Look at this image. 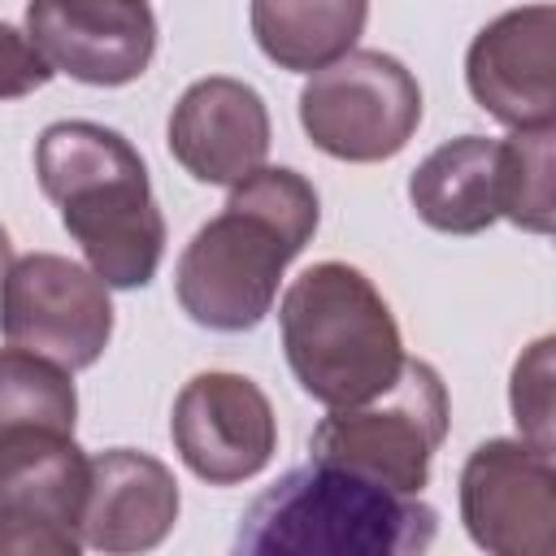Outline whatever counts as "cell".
Returning a JSON list of instances; mask_svg holds the SVG:
<instances>
[{"label":"cell","instance_id":"ac0fdd59","mask_svg":"<svg viewBox=\"0 0 556 556\" xmlns=\"http://www.w3.org/2000/svg\"><path fill=\"white\" fill-rule=\"evenodd\" d=\"M552 135L556 126H521L500 139V217L530 235H552Z\"/></svg>","mask_w":556,"mask_h":556},{"label":"cell","instance_id":"52a82bcc","mask_svg":"<svg viewBox=\"0 0 556 556\" xmlns=\"http://www.w3.org/2000/svg\"><path fill=\"white\" fill-rule=\"evenodd\" d=\"M91 456L70 430H0V556H74Z\"/></svg>","mask_w":556,"mask_h":556},{"label":"cell","instance_id":"30bf717a","mask_svg":"<svg viewBox=\"0 0 556 556\" xmlns=\"http://www.w3.org/2000/svg\"><path fill=\"white\" fill-rule=\"evenodd\" d=\"M169 439L182 465L208 486L256 478L278 452L269 395L230 369H204L182 382L169 413Z\"/></svg>","mask_w":556,"mask_h":556},{"label":"cell","instance_id":"9c48e42d","mask_svg":"<svg viewBox=\"0 0 556 556\" xmlns=\"http://www.w3.org/2000/svg\"><path fill=\"white\" fill-rule=\"evenodd\" d=\"M460 521L482 552L552 556L556 469L552 452L526 439H486L460 469Z\"/></svg>","mask_w":556,"mask_h":556},{"label":"cell","instance_id":"7a4b0ae2","mask_svg":"<svg viewBox=\"0 0 556 556\" xmlns=\"http://www.w3.org/2000/svg\"><path fill=\"white\" fill-rule=\"evenodd\" d=\"M35 174L104 287L135 291L156 278L165 217L126 135L100 122H52L35 139Z\"/></svg>","mask_w":556,"mask_h":556},{"label":"cell","instance_id":"9a60e30c","mask_svg":"<svg viewBox=\"0 0 556 556\" xmlns=\"http://www.w3.org/2000/svg\"><path fill=\"white\" fill-rule=\"evenodd\" d=\"M408 200L430 230L482 235L500 222V139L460 135L439 143L408 174Z\"/></svg>","mask_w":556,"mask_h":556},{"label":"cell","instance_id":"5bb4252c","mask_svg":"<svg viewBox=\"0 0 556 556\" xmlns=\"http://www.w3.org/2000/svg\"><path fill=\"white\" fill-rule=\"evenodd\" d=\"M174 521H178V482L169 465L135 447H109L91 456L83 547L113 556L148 552L165 543Z\"/></svg>","mask_w":556,"mask_h":556},{"label":"cell","instance_id":"5b68a950","mask_svg":"<svg viewBox=\"0 0 556 556\" xmlns=\"http://www.w3.org/2000/svg\"><path fill=\"white\" fill-rule=\"evenodd\" d=\"M447 413L452 408L439 369L404 356L400 378L387 391L365 404L330 408V417L317 421L308 452L313 460L352 469L391 491L421 495L430 482V460L447 434Z\"/></svg>","mask_w":556,"mask_h":556},{"label":"cell","instance_id":"6da1fadb","mask_svg":"<svg viewBox=\"0 0 556 556\" xmlns=\"http://www.w3.org/2000/svg\"><path fill=\"white\" fill-rule=\"evenodd\" d=\"M321 222L313 182L287 165H261L239 178L217 217H208L178 256L174 295L182 313L222 334L256 330L274 300L282 269L308 248Z\"/></svg>","mask_w":556,"mask_h":556},{"label":"cell","instance_id":"4fadbf2b","mask_svg":"<svg viewBox=\"0 0 556 556\" xmlns=\"http://www.w3.org/2000/svg\"><path fill=\"white\" fill-rule=\"evenodd\" d=\"M174 161L208 187H235L265 165L269 152V109L256 87L230 74L195 78L165 126Z\"/></svg>","mask_w":556,"mask_h":556},{"label":"cell","instance_id":"8992f818","mask_svg":"<svg viewBox=\"0 0 556 556\" xmlns=\"http://www.w3.org/2000/svg\"><path fill=\"white\" fill-rule=\"evenodd\" d=\"M421 122V87L404 61L378 48H352L313 70L300 91V126L317 152L352 165L391 161Z\"/></svg>","mask_w":556,"mask_h":556},{"label":"cell","instance_id":"7c38bea8","mask_svg":"<svg viewBox=\"0 0 556 556\" xmlns=\"http://www.w3.org/2000/svg\"><path fill=\"white\" fill-rule=\"evenodd\" d=\"M552 4H521L486 22L465 52L469 96L504 126H552L556 83H552Z\"/></svg>","mask_w":556,"mask_h":556},{"label":"cell","instance_id":"44dd1931","mask_svg":"<svg viewBox=\"0 0 556 556\" xmlns=\"http://www.w3.org/2000/svg\"><path fill=\"white\" fill-rule=\"evenodd\" d=\"M9 265H13V243H9V230L0 226V282H4V274H9Z\"/></svg>","mask_w":556,"mask_h":556},{"label":"cell","instance_id":"2e32d148","mask_svg":"<svg viewBox=\"0 0 556 556\" xmlns=\"http://www.w3.org/2000/svg\"><path fill=\"white\" fill-rule=\"evenodd\" d=\"M369 0H252L248 22L256 48L291 74H313L356 48Z\"/></svg>","mask_w":556,"mask_h":556},{"label":"cell","instance_id":"ffe728a7","mask_svg":"<svg viewBox=\"0 0 556 556\" xmlns=\"http://www.w3.org/2000/svg\"><path fill=\"white\" fill-rule=\"evenodd\" d=\"M52 74L56 70L43 61V52L30 43V35L0 22V100H22V96L48 87Z\"/></svg>","mask_w":556,"mask_h":556},{"label":"cell","instance_id":"3957f363","mask_svg":"<svg viewBox=\"0 0 556 556\" xmlns=\"http://www.w3.org/2000/svg\"><path fill=\"white\" fill-rule=\"evenodd\" d=\"M439 534V513L352 469L308 460L265 486L239 517L243 556H413Z\"/></svg>","mask_w":556,"mask_h":556},{"label":"cell","instance_id":"ba28073f","mask_svg":"<svg viewBox=\"0 0 556 556\" xmlns=\"http://www.w3.org/2000/svg\"><path fill=\"white\" fill-rule=\"evenodd\" d=\"M0 334L13 348L65 365L70 374L87 369L113 339L109 287L70 256L30 252L13 261L0 282Z\"/></svg>","mask_w":556,"mask_h":556},{"label":"cell","instance_id":"8fae6325","mask_svg":"<svg viewBox=\"0 0 556 556\" xmlns=\"http://www.w3.org/2000/svg\"><path fill=\"white\" fill-rule=\"evenodd\" d=\"M26 35L56 74L87 87H126L156 56L148 0H26Z\"/></svg>","mask_w":556,"mask_h":556},{"label":"cell","instance_id":"e0dca14e","mask_svg":"<svg viewBox=\"0 0 556 556\" xmlns=\"http://www.w3.org/2000/svg\"><path fill=\"white\" fill-rule=\"evenodd\" d=\"M74 421H78V391L70 382V369L13 343L0 348V430L48 426L74 434Z\"/></svg>","mask_w":556,"mask_h":556},{"label":"cell","instance_id":"d6986e66","mask_svg":"<svg viewBox=\"0 0 556 556\" xmlns=\"http://www.w3.org/2000/svg\"><path fill=\"white\" fill-rule=\"evenodd\" d=\"M552 348H556L552 339H534L517 356L508 382V404L521 439L547 452H552Z\"/></svg>","mask_w":556,"mask_h":556},{"label":"cell","instance_id":"277c9868","mask_svg":"<svg viewBox=\"0 0 556 556\" xmlns=\"http://www.w3.org/2000/svg\"><path fill=\"white\" fill-rule=\"evenodd\" d=\"M287 365L326 408L365 404L400 378L404 339L382 291L348 261L308 265L278 304Z\"/></svg>","mask_w":556,"mask_h":556}]
</instances>
